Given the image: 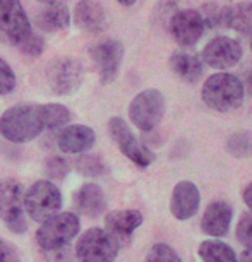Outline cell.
Returning a JSON list of instances; mask_svg holds the SVG:
<instances>
[{
	"instance_id": "32",
	"label": "cell",
	"mask_w": 252,
	"mask_h": 262,
	"mask_svg": "<svg viewBox=\"0 0 252 262\" xmlns=\"http://www.w3.org/2000/svg\"><path fill=\"white\" fill-rule=\"evenodd\" d=\"M67 170H69V165L64 158L55 156V158H50V160L47 161V173H48V177L53 180L64 179V175L67 173Z\"/></svg>"
},
{
	"instance_id": "11",
	"label": "cell",
	"mask_w": 252,
	"mask_h": 262,
	"mask_svg": "<svg viewBox=\"0 0 252 262\" xmlns=\"http://www.w3.org/2000/svg\"><path fill=\"white\" fill-rule=\"evenodd\" d=\"M244 48L237 39L218 36L207 41V45L201 52V62L211 69L226 71L230 67H235L240 62Z\"/></svg>"
},
{
	"instance_id": "5",
	"label": "cell",
	"mask_w": 252,
	"mask_h": 262,
	"mask_svg": "<svg viewBox=\"0 0 252 262\" xmlns=\"http://www.w3.org/2000/svg\"><path fill=\"white\" fill-rule=\"evenodd\" d=\"M120 250L118 242L103 228H90L76 244L79 262H113Z\"/></svg>"
},
{
	"instance_id": "10",
	"label": "cell",
	"mask_w": 252,
	"mask_h": 262,
	"mask_svg": "<svg viewBox=\"0 0 252 262\" xmlns=\"http://www.w3.org/2000/svg\"><path fill=\"white\" fill-rule=\"evenodd\" d=\"M108 132L110 137L115 141L118 149L122 151V155H125L134 165L146 168L155 161V152L150 147H146L137 137L132 134L129 125L122 120L120 117H113L108 122Z\"/></svg>"
},
{
	"instance_id": "18",
	"label": "cell",
	"mask_w": 252,
	"mask_h": 262,
	"mask_svg": "<svg viewBox=\"0 0 252 262\" xmlns=\"http://www.w3.org/2000/svg\"><path fill=\"white\" fill-rule=\"evenodd\" d=\"M232 216H234V211H232L230 204H226L225 201L211 202L206 207L204 214H202L201 230L206 235H209L211 238H221V236L228 233Z\"/></svg>"
},
{
	"instance_id": "15",
	"label": "cell",
	"mask_w": 252,
	"mask_h": 262,
	"mask_svg": "<svg viewBox=\"0 0 252 262\" xmlns=\"http://www.w3.org/2000/svg\"><path fill=\"white\" fill-rule=\"evenodd\" d=\"M74 24L86 33H103L108 26L105 7L98 0H79L74 7Z\"/></svg>"
},
{
	"instance_id": "35",
	"label": "cell",
	"mask_w": 252,
	"mask_h": 262,
	"mask_svg": "<svg viewBox=\"0 0 252 262\" xmlns=\"http://www.w3.org/2000/svg\"><path fill=\"white\" fill-rule=\"evenodd\" d=\"M244 202H245L247 207H249L250 212H252V182L245 187V190H244Z\"/></svg>"
},
{
	"instance_id": "31",
	"label": "cell",
	"mask_w": 252,
	"mask_h": 262,
	"mask_svg": "<svg viewBox=\"0 0 252 262\" xmlns=\"http://www.w3.org/2000/svg\"><path fill=\"white\" fill-rule=\"evenodd\" d=\"M19 50L28 57H39L41 55V52L45 50V39L36 33H31L26 41L19 47Z\"/></svg>"
},
{
	"instance_id": "28",
	"label": "cell",
	"mask_w": 252,
	"mask_h": 262,
	"mask_svg": "<svg viewBox=\"0 0 252 262\" xmlns=\"http://www.w3.org/2000/svg\"><path fill=\"white\" fill-rule=\"evenodd\" d=\"M199 14L202 17L206 29H218L221 28V7L218 4H206L199 9Z\"/></svg>"
},
{
	"instance_id": "24",
	"label": "cell",
	"mask_w": 252,
	"mask_h": 262,
	"mask_svg": "<svg viewBox=\"0 0 252 262\" xmlns=\"http://www.w3.org/2000/svg\"><path fill=\"white\" fill-rule=\"evenodd\" d=\"M43 112V123H45V130H57L67 125L71 120V112L67 110L64 105L58 103H47L41 105Z\"/></svg>"
},
{
	"instance_id": "38",
	"label": "cell",
	"mask_w": 252,
	"mask_h": 262,
	"mask_svg": "<svg viewBox=\"0 0 252 262\" xmlns=\"http://www.w3.org/2000/svg\"><path fill=\"white\" fill-rule=\"evenodd\" d=\"M118 4H122V6H134L137 0H117Z\"/></svg>"
},
{
	"instance_id": "40",
	"label": "cell",
	"mask_w": 252,
	"mask_h": 262,
	"mask_svg": "<svg viewBox=\"0 0 252 262\" xmlns=\"http://www.w3.org/2000/svg\"><path fill=\"white\" fill-rule=\"evenodd\" d=\"M250 50H252V36H250Z\"/></svg>"
},
{
	"instance_id": "4",
	"label": "cell",
	"mask_w": 252,
	"mask_h": 262,
	"mask_svg": "<svg viewBox=\"0 0 252 262\" xmlns=\"http://www.w3.org/2000/svg\"><path fill=\"white\" fill-rule=\"evenodd\" d=\"M62 202V194L55 184L50 180H38L24 195V211L33 221L43 223L60 211Z\"/></svg>"
},
{
	"instance_id": "1",
	"label": "cell",
	"mask_w": 252,
	"mask_h": 262,
	"mask_svg": "<svg viewBox=\"0 0 252 262\" xmlns=\"http://www.w3.org/2000/svg\"><path fill=\"white\" fill-rule=\"evenodd\" d=\"M45 130L41 105L36 103H19L11 106L0 117V134L4 139L24 144Z\"/></svg>"
},
{
	"instance_id": "12",
	"label": "cell",
	"mask_w": 252,
	"mask_h": 262,
	"mask_svg": "<svg viewBox=\"0 0 252 262\" xmlns=\"http://www.w3.org/2000/svg\"><path fill=\"white\" fill-rule=\"evenodd\" d=\"M91 58L100 74L103 84L113 82L120 71V63L123 58V47L118 39L107 38L100 39L91 47Z\"/></svg>"
},
{
	"instance_id": "29",
	"label": "cell",
	"mask_w": 252,
	"mask_h": 262,
	"mask_svg": "<svg viewBox=\"0 0 252 262\" xmlns=\"http://www.w3.org/2000/svg\"><path fill=\"white\" fill-rule=\"evenodd\" d=\"M14 88H16V74L4 58H0V95H9Z\"/></svg>"
},
{
	"instance_id": "13",
	"label": "cell",
	"mask_w": 252,
	"mask_h": 262,
	"mask_svg": "<svg viewBox=\"0 0 252 262\" xmlns=\"http://www.w3.org/2000/svg\"><path fill=\"white\" fill-rule=\"evenodd\" d=\"M168 31L180 47H194L206 31L197 9L177 11L168 21Z\"/></svg>"
},
{
	"instance_id": "17",
	"label": "cell",
	"mask_w": 252,
	"mask_h": 262,
	"mask_svg": "<svg viewBox=\"0 0 252 262\" xmlns=\"http://www.w3.org/2000/svg\"><path fill=\"white\" fill-rule=\"evenodd\" d=\"M95 141L96 134L91 127L74 123V125H67L60 130L57 137V146L60 147V151L69 152V155H82L95 146Z\"/></svg>"
},
{
	"instance_id": "19",
	"label": "cell",
	"mask_w": 252,
	"mask_h": 262,
	"mask_svg": "<svg viewBox=\"0 0 252 262\" xmlns=\"http://www.w3.org/2000/svg\"><path fill=\"white\" fill-rule=\"evenodd\" d=\"M74 206L81 214L98 217L107 207V195L96 184H84L74 194Z\"/></svg>"
},
{
	"instance_id": "3",
	"label": "cell",
	"mask_w": 252,
	"mask_h": 262,
	"mask_svg": "<svg viewBox=\"0 0 252 262\" xmlns=\"http://www.w3.org/2000/svg\"><path fill=\"white\" fill-rule=\"evenodd\" d=\"M81 230L79 216L74 212H57L43 221L36 230V244L43 252L67 247Z\"/></svg>"
},
{
	"instance_id": "37",
	"label": "cell",
	"mask_w": 252,
	"mask_h": 262,
	"mask_svg": "<svg viewBox=\"0 0 252 262\" xmlns=\"http://www.w3.org/2000/svg\"><path fill=\"white\" fill-rule=\"evenodd\" d=\"M245 86H247V90H249V93L252 95V71L245 76V84H244V88H245Z\"/></svg>"
},
{
	"instance_id": "33",
	"label": "cell",
	"mask_w": 252,
	"mask_h": 262,
	"mask_svg": "<svg viewBox=\"0 0 252 262\" xmlns=\"http://www.w3.org/2000/svg\"><path fill=\"white\" fill-rule=\"evenodd\" d=\"M0 262H21L17 250L6 240H0Z\"/></svg>"
},
{
	"instance_id": "30",
	"label": "cell",
	"mask_w": 252,
	"mask_h": 262,
	"mask_svg": "<svg viewBox=\"0 0 252 262\" xmlns=\"http://www.w3.org/2000/svg\"><path fill=\"white\" fill-rule=\"evenodd\" d=\"M237 238L247 249H252V212H247L240 217L237 225Z\"/></svg>"
},
{
	"instance_id": "6",
	"label": "cell",
	"mask_w": 252,
	"mask_h": 262,
	"mask_svg": "<svg viewBox=\"0 0 252 262\" xmlns=\"http://www.w3.org/2000/svg\"><path fill=\"white\" fill-rule=\"evenodd\" d=\"M84 71L77 58L57 57L47 66V81L55 95L71 96L82 84Z\"/></svg>"
},
{
	"instance_id": "26",
	"label": "cell",
	"mask_w": 252,
	"mask_h": 262,
	"mask_svg": "<svg viewBox=\"0 0 252 262\" xmlns=\"http://www.w3.org/2000/svg\"><path fill=\"white\" fill-rule=\"evenodd\" d=\"M144 262H182V259L168 244H155L148 250Z\"/></svg>"
},
{
	"instance_id": "8",
	"label": "cell",
	"mask_w": 252,
	"mask_h": 262,
	"mask_svg": "<svg viewBox=\"0 0 252 262\" xmlns=\"http://www.w3.org/2000/svg\"><path fill=\"white\" fill-rule=\"evenodd\" d=\"M31 33L21 0H0V36L19 48Z\"/></svg>"
},
{
	"instance_id": "14",
	"label": "cell",
	"mask_w": 252,
	"mask_h": 262,
	"mask_svg": "<svg viewBox=\"0 0 252 262\" xmlns=\"http://www.w3.org/2000/svg\"><path fill=\"white\" fill-rule=\"evenodd\" d=\"M199 202H201V194L194 182L180 180L174 187V192H172L170 212L179 221L191 220L197 212V209H199Z\"/></svg>"
},
{
	"instance_id": "23",
	"label": "cell",
	"mask_w": 252,
	"mask_h": 262,
	"mask_svg": "<svg viewBox=\"0 0 252 262\" xmlns=\"http://www.w3.org/2000/svg\"><path fill=\"white\" fill-rule=\"evenodd\" d=\"M197 252H199L202 262H239L234 249L230 245H226L225 242L216 238L201 242Z\"/></svg>"
},
{
	"instance_id": "36",
	"label": "cell",
	"mask_w": 252,
	"mask_h": 262,
	"mask_svg": "<svg viewBox=\"0 0 252 262\" xmlns=\"http://www.w3.org/2000/svg\"><path fill=\"white\" fill-rule=\"evenodd\" d=\"M240 262H252V249H247V250L242 252Z\"/></svg>"
},
{
	"instance_id": "2",
	"label": "cell",
	"mask_w": 252,
	"mask_h": 262,
	"mask_svg": "<svg viewBox=\"0 0 252 262\" xmlns=\"http://www.w3.org/2000/svg\"><path fill=\"white\" fill-rule=\"evenodd\" d=\"M245 88L244 82L234 74L220 72L211 76L202 86V101L211 110L226 113L234 112L244 103Z\"/></svg>"
},
{
	"instance_id": "21",
	"label": "cell",
	"mask_w": 252,
	"mask_h": 262,
	"mask_svg": "<svg viewBox=\"0 0 252 262\" xmlns=\"http://www.w3.org/2000/svg\"><path fill=\"white\" fill-rule=\"evenodd\" d=\"M168 66L172 72L184 82H197V79L202 76L201 58L189 52H174L168 60Z\"/></svg>"
},
{
	"instance_id": "25",
	"label": "cell",
	"mask_w": 252,
	"mask_h": 262,
	"mask_svg": "<svg viewBox=\"0 0 252 262\" xmlns=\"http://www.w3.org/2000/svg\"><path fill=\"white\" fill-rule=\"evenodd\" d=\"M226 151L235 158H252V132L240 130L235 132L226 142Z\"/></svg>"
},
{
	"instance_id": "9",
	"label": "cell",
	"mask_w": 252,
	"mask_h": 262,
	"mask_svg": "<svg viewBox=\"0 0 252 262\" xmlns=\"http://www.w3.org/2000/svg\"><path fill=\"white\" fill-rule=\"evenodd\" d=\"M24 192L23 185L14 179L0 180V220L14 233L26 230L24 220Z\"/></svg>"
},
{
	"instance_id": "16",
	"label": "cell",
	"mask_w": 252,
	"mask_h": 262,
	"mask_svg": "<svg viewBox=\"0 0 252 262\" xmlns=\"http://www.w3.org/2000/svg\"><path fill=\"white\" fill-rule=\"evenodd\" d=\"M141 225L142 214L136 209H117L105 216V230L118 242V245L127 244Z\"/></svg>"
},
{
	"instance_id": "34",
	"label": "cell",
	"mask_w": 252,
	"mask_h": 262,
	"mask_svg": "<svg viewBox=\"0 0 252 262\" xmlns=\"http://www.w3.org/2000/svg\"><path fill=\"white\" fill-rule=\"evenodd\" d=\"M47 254V262H72V255L69 252L67 247H62V249H55V250H48Z\"/></svg>"
},
{
	"instance_id": "20",
	"label": "cell",
	"mask_w": 252,
	"mask_h": 262,
	"mask_svg": "<svg viewBox=\"0 0 252 262\" xmlns=\"http://www.w3.org/2000/svg\"><path fill=\"white\" fill-rule=\"evenodd\" d=\"M221 28L240 34H252V2H240L221 7Z\"/></svg>"
},
{
	"instance_id": "27",
	"label": "cell",
	"mask_w": 252,
	"mask_h": 262,
	"mask_svg": "<svg viewBox=\"0 0 252 262\" xmlns=\"http://www.w3.org/2000/svg\"><path fill=\"white\" fill-rule=\"evenodd\" d=\"M76 170L82 173L84 177H98L105 171V166H103V163L96 156L81 155L76 160Z\"/></svg>"
},
{
	"instance_id": "7",
	"label": "cell",
	"mask_w": 252,
	"mask_h": 262,
	"mask_svg": "<svg viewBox=\"0 0 252 262\" xmlns=\"http://www.w3.org/2000/svg\"><path fill=\"white\" fill-rule=\"evenodd\" d=\"M165 115V98L158 90H144L129 105V118L142 132L153 130Z\"/></svg>"
},
{
	"instance_id": "39",
	"label": "cell",
	"mask_w": 252,
	"mask_h": 262,
	"mask_svg": "<svg viewBox=\"0 0 252 262\" xmlns=\"http://www.w3.org/2000/svg\"><path fill=\"white\" fill-rule=\"evenodd\" d=\"M38 2L48 4V6H53V4H58V0H38Z\"/></svg>"
},
{
	"instance_id": "22",
	"label": "cell",
	"mask_w": 252,
	"mask_h": 262,
	"mask_svg": "<svg viewBox=\"0 0 252 262\" xmlns=\"http://www.w3.org/2000/svg\"><path fill=\"white\" fill-rule=\"evenodd\" d=\"M34 23L43 31L55 33L60 31V29H66L71 24V12H69L67 6L58 2L53 4V6H48V9L39 12L36 19H34Z\"/></svg>"
}]
</instances>
